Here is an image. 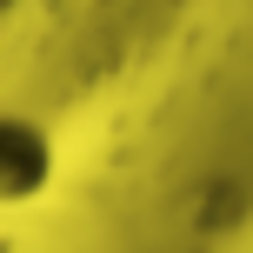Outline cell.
<instances>
[{
  "mask_svg": "<svg viewBox=\"0 0 253 253\" xmlns=\"http://www.w3.org/2000/svg\"><path fill=\"white\" fill-rule=\"evenodd\" d=\"M47 180V147H40L34 126L0 120V200H27V193Z\"/></svg>",
  "mask_w": 253,
  "mask_h": 253,
  "instance_id": "6da1fadb",
  "label": "cell"
}]
</instances>
